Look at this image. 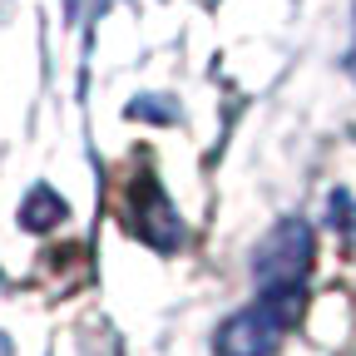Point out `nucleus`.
Wrapping results in <instances>:
<instances>
[{
    "label": "nucleus",
    "mask_w": 356,
    "mask_h": 356,
    "mask_svg": "<svg viewBox=\"0 0 356 356\" xmlns=\"http://www.w3.org/2000/svg\"><path fill=\"white\" fill-rule=\"evenodd\" d=\"M312 252H317L312 228L302 218H282L277 228L262 238V248L252 252V282H257V292H307Z\"/></svg>",
    "instance_id": "f03ea898"
},
{
    "label": "nucleus",
    "mask_w": 356,
    "mask_h": 356,
    "mask_svg": "<svg viewBox=\"0 0 356 356\" xmlns=\"http://www.w3.org/2000/svg\"><path fill=\"white\" fill-rule=\"evenodd\" d=\"M65 218H70V203L50 184H35L25 193V203H20V228H30V233H50V228H60Z\"/></svg>",
    "instance_id": "20e7f679"
},
{
    "label": "nucleus",
    "mask_w": 356,
    "mask_h": 356,
    "mask_svg": "<svg viewBox=\"0 0 356 356\" xmlns=\"http://www.w3.org/2000/svg\"><path fill=\"white\" fill-rule=\"evenodd\" d=\"M129 228L139 233L149 248H159V252H173L178 243H184V222H178V213H173V203L159 188L154 173H139L134 188H129Z\"/></svg>",
    "instance_id": "7ed1b4c3"
},
{
    "label": "nucleus",
    "mask_w": 356,
    "mask_h": 356,
    "mask_svg": "<svg viewBox=\"0 0 356 356\" xmlns=\"http://www.w3.org/2000/svg\"><path fill=\"white\" fill-rule=\"evenodd\" d=\"M302 307H307V292H257L243 312H233L213 332V351L218 356H273L297 327Z\"/></svg>",
    "instance_id": "f257e3e1"
},
{
    "label": "nucleus",
    "mask_w": 356,
    "mask_h": 356,
    "mask_svg": "<svg viewBox=\"0 0 356 356\" xmlns=\"http://www.w3.org/2000/svg\"><path fill=\"white\" fill-rule=\"evenodd\" d=\"M351 65H356V50H351Z\"/></svg>",
    "instance_id": "39448f33"
}]
</instances>
